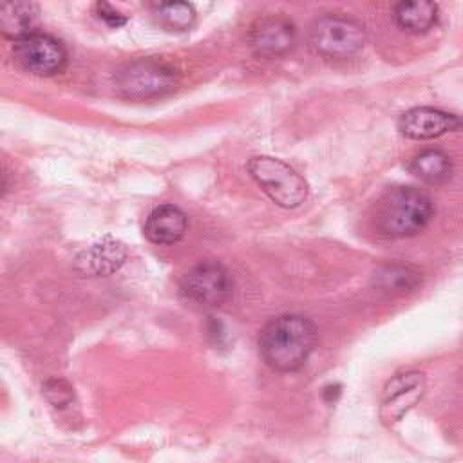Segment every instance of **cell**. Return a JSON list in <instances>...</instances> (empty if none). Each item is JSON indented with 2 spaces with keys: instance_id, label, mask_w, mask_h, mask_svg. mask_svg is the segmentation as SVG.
I'll return each instance as SVG.
<instances>
[{
  "instance_id": "2e32d148",
  "label": "cell",
  "mask_w": 463,
  "mask_h": 463,
  "mask_svg": "<svg viewBox=\"0 0 463 463\" xmlns=\"http://www.w3.org/2000/svg\"><path fill=\"white\" fill-rule=\"evenodd\" d=\"M409 170L423 183L439 184V183H445L450 179L452 161L443 150L427 148L411 159Z\"/></svg>"
},
{
  "instance_id": "8fae6325",
  "label": "cell",
  "mask_w": 463,
  "mask_h": 463,
  "mask_svg": "<svg viewBox=\"0 0 463 463\" xmlns=\"http://www.w3.org/2000/svg\"><path fill=\"white\" fill-rule=\"evenodd\" d=\"M127 259L125 244L116 239H103L81 251L74 262V268L83 277H105L119 269Z\"/></svg>"
},
{
  "instance_id": "7c38bea8",
  "label": "cell",
  "mask_w": 463,
  "mask_h": 463,
  "mask_svg": "<svg viewBox=\"0 0 463 463\" xmlns=\"http://www.w3.org/2000/svg\"><path fill=\"white\" fill-rule=\"evenodd\" d=\"M143 232L154 244H174L186 232V215L174 204H161L148 213Z\"/></svg>"
},
{
  "instance_id": "7a4b0ae2",
  "label": "cell",
  "mask_w": 463,
  "mask_h": 463,
  "mask_svg": "<svg viewBox=\"0 0 463 463\" xmlns=\"http://www.w3.org/2000/svg\"><path fill=\"white\" fill-rule=\"evenodd\" d=\"M434 215L429 194L414 186L389 188L376 206V230L389 239L412 237L427 228Z\"/></svg>"
},
{
  "instance_id": "d6986e66",
  "label": "cell",
  "mask_w": 463,
  "mask_h": 463,
  "mask_svg": "<svg viewBox=\"0 0 463 463\" xmlns=\"http://www.w3.org/2000/svg\"><path fill=\"white\" fill-rule=\"evenodd\" d=\"M96 11H98V16L109 24L110 27H119V25H125L127 24V16L121 14L119 11H116L110 4L107 2H98L96 4Z\"/></svg>"
},
{
  "instance_id": "9c48e42d",
  "label": "cell",
  "mask_w": 463,
  "mask_h": 463,
  "mask_svg": "<svg viewBox=\"0 0 463 463\" xmlns=\"http://www.w3.org/2000/svg\"><path fill=\"white\" fill-rule=\"evenodd\" d=\"M297 43V29L284 16H266L250 29V45L257 56L277 58L289 52Z\"/></svg>"
},
{
  "instance_id": "ba28073f",
  "label": "cell",
  "mask_w": 463,
  "mask_h": 463,
  "mask_svg": "<svg viewBox=\"0 0 463 463\" xmlns=\"http://www.w3.org/2000/svg\"><path fill=\"white\" fill-rule=\"evenodd\" d=\"M463 128V121L450 112L434 107H414L398 119V130L411 139H434Z\"/></svg>"
},
{
  "instance_id": "6da1fadb",
  "label": "cell",
  "mask_w": 463,
  "mask_h": 463,
  "mask_svg": "<svg viewBox=\"0 0 463 463\" xmlns=\"http://www.w3.org/2000/svg\"><path fill=\"white\" fill-rule=\"evenodd\" d=\"M315 342L317 329L309 318L300 315H280L262 327L259 335V351L271 369L288 373L307 362Z\"/></svg>"
},
{
  "instance_id": "4fadbf2b",
  "label": "cell",
  "mask_w": 463,
  "mask_h": 463,
  "mask_svg": "<svg viewBox=\"0 0 463 463\" xmlns=\"http://www.w3.org/2000/svg\"><path fill=\"white\" fill-rule=\"evenodd\" d=\"M40 7L34 2H7L0 7V31L14 42L38 33Z\"/></svg>"
},
{
  "instance_id": "30bf717a",
  "label": "cell",
  "mask_w": 463,
  "mask_h": 463,
  "mask_svg": "<svg viewBox=\"0 0 463 463\" xmlns=\"http://www.w3.org/2000/svg\"><path fill=\"white\" fill-rule=\"evenodd\" d=\"M425 389V376L418 371H407L396 374L387 382L382 396L380 414L385 423L398 421L416 402L421 398Z\"/></svg>"
},
{
  "instance_id": "9a60e30c",
  "label": "cell",
  "mask_w": 463,
  "mask_h": 463,
  "mask_svg": "<svg viewBox=\"0 0 463 463\" xmlns=\"http://www.w3.org/2000/svg\"><path fill=\"white\" fill-rule=\"evenodd\" d=\"M373 284L385 293L403 295L416 289L421 284V273L411 266L402 262H392L378 268L373 275Z\"/></svg>"
},
{
  "instance_id": "5b68a950",
  "label": "cell",
  "mask_w": 463,
  "mask_h": 463,
  "mask_svg": "<svg viewBox=\"0 0 463 463\" xmlns=\"http://www.w3.org/2000/svg\"><path fill=\"white\" fill-rule=\"evenodd\" d=\"M309 42L324 56L347 58L365 45V29L354 18L324 14L311 25Z\"/></svg>"
},
{
  "instance_id": "52a82bcc",
  "label": "cell",
  "mask_w": 463,
  "mask_h": 463,
  "mask_svg": "<svg viewBox=\"0 0 463 463\" xmlns=\"http://www.w3.org/2000/svg\"><path fill=\"white\" fill-rule=\"evenodd\" d=\"M13 58L31 74L52 76L63 71L67 63V51L56 38L34 33L13 43Z\"/></svg>"
},
{
  "instance_id": "ac0fdd59",
  "label": "cell",
  "mask_w": 463,
  "mask_h": 463,
  "mask_svg": "<svg viewBox=\"0 0 463 463\" xmlns=\"http://www.w3.org/2000/svg\"><path fill=\"white\" fill-rule=\"evenodd\" d=\"M43 394L54 407H65L72 402V387L65 380H49L43 383Z\"/></svg>"
},
{
  "instance_id": "5bb4252c",
  "label": "cell",
  "mask_w": 463,
  "mask_h": 463,
  "mask_svg": "<svg viewBox=\"0 0 463 463\" xmlns=\"http://www.w3.org/2000/svg\"><path fill=\"white\" fill-rule=\"evenodd\" d=\"M439 16V9L434 2L416 0V2H402L394 7L396 24L412 34H421L430 31Z\"/></svg>"
},
{
  "instance_id": "8992f818",
  "label": "cell",
  "mask_w": 463,
  "mask_h": 463,
  "mask_svg": "<svg viewBox=\"0 0 463 463\" xmlns=\"http://www.w3.org/2000/svg\"><path fill=\"white\" fill-rule=\"evenodd\" d=\"M233 291L228 269L217 260H203L181 280V293L204 307L222 306Z\"/></svg>"
},
{
  "instance_id": "277c9868",
  "label": "cell",
  "mask_w": 463,
  "mask_h": 463,
  "mask_svg": "<svg viewBox=\"0 0 463 463\" xmlns=\"http://www.w3.org/2000/svg\"><path fill=\"white\" fill-rule=\"evenodd\" d=\"M177 71L161 60L139 58L123 65L114 83L121 96L130 99H148L172 92L177 87Z\"/></svg>"
},
{
  "instance_id": "e0dca14e",
  "label": "cell",
  "mask_w": 463,
  "mask_h": 463,
  "mask_svg": "<svg viewBox=\"0 0 463 463\" xmlns=\"http://www.w3.org/2000/svg\"><path fill=\"white\" fill-rule=\"evenodd\" d=\"M161 25L170 31H184L190 29L195 22V11L190 4L184 2H168V4H156L154 9Z\"/></svg>"
},
{
  "instance_id": "3957f363",
  "label": "cell",
  "mask_w": 463,
  "mask_h": 463,
  "mask_svg": "<svg viewBox=\"0 0 463 463\" xmlns=\"http://www.w3.org/2000/svg\"><path fill=\"white\" fill-rule=\"evenodd\" d=\"M248 172L262 192L282 208H297L307 199L306 179L277 157L255 156L248 161Z\"/></svg>"
}]
</instances>
